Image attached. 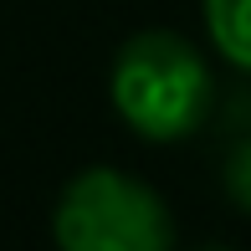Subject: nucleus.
<instances>
[{"label":"nucleus","instance_id":"3","mask_svg":"<svg viewBox=\"0 0 251 251\" xmlns=\"http://www.w3.org/2000/svg\"><path fill=\"white\" fill-rule=\"evenodd\" d=\"M200 5H205L210 47L231 67L251 72V0H200Z\"/></svg>","mask_w":251,"mask_h":251},{"label":"nucleus","instance_id":"1","mask_svg":"<svg viewBox=\"0 0 251 251\" xmlns=\"http://www.w3.org/2000/svg\"><path fill=\"white\" fill-rule=\"evenodd\" d=\"M113 113L149 144H179L205 128L215 108V72L179 31H139L108 67Z\"/></svg>","mask_w":251,"mask_h":251},{"label":"nucleus","instance_id":"5","mask_svg":"<svg viewBox=\"0 0 251 251\" xmlns=\"http://www.w3.org/2000/svg\"><path fill=\"white\" fill-rule=\"evenodd\" d=\"M200 251H241V246H200Z\"/></svg>","mask_w":251,"mask_h":251},{"label":"nucleus","instance_id":"2","mask_svg":"<svg viewBox=\"0 0 251 251\" xmlns=\"http://www.w3.org/2000/svg\"><path fill=\"white\" fill-rule=\"evenodd\" d=\"M51 241L56 251H175V215L149 179L87 164L56 195Z\"/></svg>","mask_w":251,"mask_h":251},{"label":"nucleus","instance_id":"4","mask_svg":"<svg viewBox=\"0 0 251 251\" xmlns=\"http://www.w3.org/2000/svg\"><path fill=\"white\" fill-rule=\"evenodd\" d=\"M221 185H226V200L251 215V133L231 144V154L221 164Z\"/></svg>","mask_w":251,"mask_h":251}]
</instances>
